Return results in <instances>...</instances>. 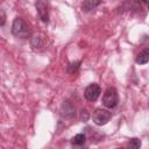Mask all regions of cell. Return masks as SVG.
I'll use <instances>...</instances> for the list:
<instances>
[{"instance_id":"obj_1","label":"cell","mask_w":149,"mask_h":149,"mask_svg":"<svg viewBox=\"0 0 149 149\" xmlns=\"http://www.w3.org/2000/svg\"><path fill=\"white\" fill-rule=\"evenodd\" d=\"M12 34L20 38H28L30 35L29 26L22 17H15L12 24Z\"/></svg>"},{"instance_id":"obj_2","label":"cell","mask_w":149,"mask_h":149,"mask_svg":"<svg viewBox=\"0 0 149 149\" xmlns=\"http://www.w3.org/2000/svg\"><path fill=\"white\" fill-rule=\"evenodd\" d=\"M102 105L106 107V108H114L118 102H119V95H118V91L114 88V87H108L104 95H102V100H101Z\"/></svg>"},{"instance_id":"obj_3","label":"cell","mask_w":149,"mask_h":149,"mask_svg":"<svg viewBox=\"0 0 149 149\" xmlns=\"http://www.w3.org/2000/svg\"><path fill=\"white\" fill-rule=\"evenodd\" d=\"M112 118V113L105 108H95L92 115L93 122L97 126H104L106 125Z\"/></svg>"},{"instance_id":"obj_4","label":"cell","mask_w":149,"mask_h":149,"mask_svg":"<svg viewBox=\"0 0 149 149\" xmlns=\"http://www.w3.org/2000/svg\"><path fill=\"white\" fill-rule=\"evenodd\" d=\"M100 93H101V88H100V86H99L98 84H95V83L90 84V85L85 88V91H84V95H85L86 100H88V101H95V100L99 98Z\"/></svg>"},{"instance_id":"obj_5","label":"cell","mask_w":149,"mask_h":149,"mask_svg":"<svg viewBox=\"0 0 149 149\" xmlns=\"http://www.w3.org/2000/svg\"><path fill=\"white\" fill-rule=\"evenodd\" d=\"M61 115H62V118H64V119H72V118L76 115V109H74V106L72 105V102H70L69 100H65V101L62 104V107H61Z\"/></svg>"},{"instance_id":"obj_6","label":"cell","mask_w":149,"mask_h":149,"mask_svg":"<svg viewBox=\"0 0 149 149\" xmlns=\"http://www.w3.org/2000/svg\"><path fill=\"white\" fill-rule=\"evenodd\" d=\"M35 6H36V10L38 13L40 19L43 22L47 23L49 21V14H48V5H47V2L43 1V0H38V1H36Z\"/></svg>"},{"instance_id":"obj_7","label":"cell","mask_w":149,"mask_h":149,"mask_svg":"<svg viewBox=\"0 0 149 149\" xmlns=\"http://www.w3.org/2000/svg\"><path fill=\"white\" fill-rule=\"evenodd\" d=\"M99 5H101V1H94V0H85L81 2V7L84 12H91L93 9H95V7H98Z\"/></svg>"},{"instance_id":"obj_8","label":"cell","mask_w":149,"mask_h":149,"mask_svg":"<svg viewBox=\"0 0 149 149\" xmlns=\"http://www.w3.org/2000/svg\"><path fill=\"white\" fill-rule=\"evenodd\" d=\"M148 62H149V49L146 48V49H143V50L137 55V57H136V63L143 65V64H147Z\"/></svg>"},{"instance_id":"obj_9","label":"cell","mask_w":149,"mask_h":149,"mask_svg":"<svg viewBox=\"0 0 149 149\" xmlns=\"http://www.w3.org/2000/svg\"><path fill=\"white\" fill-rule=\"evenodd\" d=\"M30 44H31V48L34 50H41L44 45V42L42 40L41 36H37V35H34L31 38H30Z\"/></svg>"},{"instance_id":"obj_10","label":"cell","mask_w":149,"mask_h":149,"mask_svg":"<svg viewBox=\"0 0 149 149\" xmlns=\"http://www.w3.org/2000/svg\"><path fill=\"white\" fill-rule=\"evenodd\" d=\"M85 141H86V136L84 134H77L76 136L72 137L71 143L73 146H83L85 143Z\"/></svg>"},{"instance_id":"obj_11","label":"cell","mask_w":149,"mask_h":149,"mask_svg":"<svg viewBox=\"0 0 149 149\" xmlns=\"http://www.w3.org/2000/svg\"><path fill=\"white\" fill-rule=\"evenodd\" d=\"M80 61H77V62H72V63H70L69 65H68V68H66V72L69 73V74H72V73H74L78 69H79V66H80Z\"/></svg>"},{"instance_id":"obj_12","label":"cell","mask_w":149,"mask_h":149,"mask_svg":"<svg viewBox=\"0 0 149 149\" xmlns=\"http://www.w3.org/2000/svg\"><path fill=\"white\" fill-rule=\"evenodd\" d=\"M140 148H141V140L137 139V137H133V139H130L127 149H140Z\"/></svg>"},{"instance_id":"obj_13","label":"cell","mask_w":149,"mask_h":149,"mask_svg":"<svg viewBox=\"0 0 149 149\" xmlns=\"http://www.w3.org/2000/svg\"><path fill=\"white\" fill-rule=\"evenodd\" d=\"M79 116H80V120H81V121H87L88 118H90V114H88V112H87L86 109H81Z\"/></svg>"},{"instance_id":"obj_14","label":"cell","mask_w":149,"mask_h":149,"mask_svg":"<svg viewBox=\"0 0 149 149\" xmlns=\"http://www.w3.org/2000/svg\"><path fill=\"white\" fill-rule=\"evenodd\" d=\"M6 19H7V16H6L5 10H3V9H0V27L5 26V23H6Z\"/></svg>"}]
</instances>
